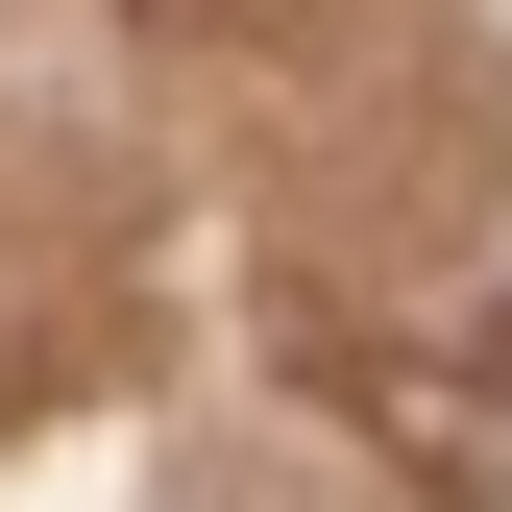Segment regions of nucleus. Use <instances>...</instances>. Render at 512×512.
Listing matches in <instances>:
<instances>
[]
</instances>
